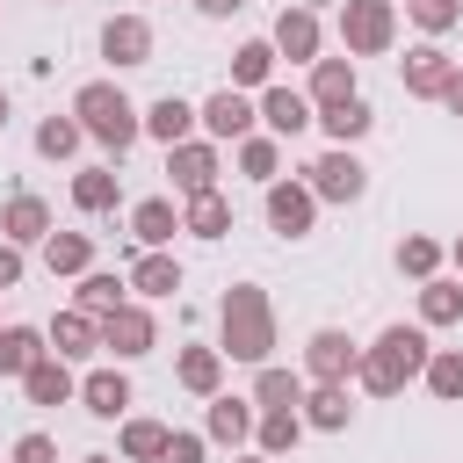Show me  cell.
I'll list each match as a JSON object with an SVG mask.
<instances>
[{
	"label": "cell",
	"mask_w": 463,
	"mask_h": 463,
	"mask_svg": "<svg viewBox=\"0 0 463 463\" xmlns=\"http://www.w3.org/2000/svg\"><path fill=\"white\" fill-rule=\"evenodd\" d=\"M181 232H195V239H224V232H232V203H224V188L181 195Z\"/></svg>",
	"instance_id": "25"
},
{
	"label": "cell",
	"mask_w": 463,
	"mask_h": 463,
	"mask_svg": "<svg viewBox=\"0 0 463 463\" xmlns=\"http://www.w3.org/2000/svg\"><path fill=\"white\" fill-rule=\"evenodd\" d=\"M174 376H181L188 398H217V391H224V354H217V347H181V354H174Z\"/></svg>",
	"instance_id": "24"
},
{
	"label": "cell",
	"mask_w": 463,
	"mask_h": 463,
	"mask_svg": "<svg viewBox=\"0 0 463 463\" xmlns=\"http://www.w3.org/2000/svg\"><path fill=\"white\" fill-rule=\"evenodd\" d=\"M318 36H326V29H318V14H311V7H282L268 43H275V58H289V65H311V58H318Z\"/></svg>",
	"instance_id": "18"
},
{
	"label": "cell",
	"mask_w": 463,
	"mask_h": 463,
	"mask_svg": "<svg viewBox=\"0 0 463 463\" xmlns=\"http://www.w3.org/2000/svg\"><path fill=\"white\" fill-rule=\"evenodd\" d=\"M80 405H87L94 420H123V412H130V376H123L116 362L87 369V376H80Z\"/></svg>",
	"instance_id": "20"
},
{
	"label": "cell",
	"mask_w": 463,
	"mask_h": 463,
	"mask_svg": "<svg viewBox=\"0 0 463 463\" xmlns=\"http://www.w3.org/2000/svg\"><path fill=\"white\" fill-rule=\"evenodd\" d=\"M297 441H304V412H297V405H275V412H260V420H253V449H260V456H275V463H282Z\"/></svg>",
	"instance_id": "27"
},
{
	"label": "cell",
	"mask_w": 463,
	"mask_h": 463,
	"mask_svg": "<svg viewBox=\"0 0 463 463\" xmlns=\"http://www.w3.org/2000/svg\"><path fill=\"white\" fill-rule=\"evenodd\" d=\"M232 152H239V174H246V181H260V188H268V181L282 174V137H268V130H253V137H239Z\"/></svg>",
	"instance_id": "33"
},
{
	"label": "cell",
	"mask_w": 463,
	"mask_h": 463,
	"mask_svg": "<svg viewBox=\"0 0 463 463\" xmlns=\"http://www.w3.org/2000/svg\"><path fill=\"white\" fill-rule=\"evenodd\" d=\"M260 203H268V224H275L282 239H311V224H318V195H311V181H297V174L282 181V174H275V181L260 188Z\"/></svg>",
	"instance_id": "8"
},
{
	"label": "cell",
	"mask_w": 463,
	"mask_h": 463,
	"mask_svg": "<svg viewBox=\"0 0 463 463\" xmlns=\"http://www.w3.org/2000/svg\"><path fill=\"white\" fill-rule=\"evenodd\" d=\"M145 137H159V145H181V137H195V101H181V94H159V101L145 109Z\"/></svg>",
	"instance_id": "28"
},
{
	"label": "cell",
	"mask_w": 463,
	"mask_h": 463,
	"mask_svg": "<svg viewBox=\"0 0 463 463\" xmlns=\"http://www.w3.org/2000/svg\"><path fill=\"white\" fill-rule=\"evenodd\" d=\"M22 275H29V253H22L14 239H0V297H7V289H22Z\"/></svg>",
	"instance_id": "44"
},
{
	"label": "cell",
	"mask_w": 463,
	"mask_h": 463,
	"mask_svg": "<svg viewBox=\"0 0 463 463\" xmlns=\"http://www.w3.org/2000/svg\"><path fill=\"white\" fill-rule=\"evenodd\" d=\"M174 232H181L174 195H145V203H130V239H137V246H166Z\"/></svg>",
	"instance_id": "26"
},
{
	"label": "cell",
	"mask_w": 463,
	"mask_h": 463,
	"mask_svg": "<svg viewBox=\"0 0 463 463\" xmlns=\"http://www.w3.org/2000/svg\"><path fill=\"white\" fill-rule=\"evenodd\" d=\"M195 123H203V137H210V145H239V137H253L260 109H253V94H246V87H232V80H224V87L195 109Z\"/></svg>",
	"instance_id": "7"
},
{
	"label": "cell",
	"mask_w": 463,
	"mask_h": 463,
	"mask_svg": "<svg viewBox=\"0 0 463 463\" xmlns=\"http://www.w3.org/2000/svg\"><path fill=\"white\" fill-rule=\"evenodd\" d=\"M268 80H275V43H268V36L239 43V51H232V87H268Z\"/></svg>",
	"instance_id": "38"
},
{
	"label": "cell",
	"mask_w": 463,
	"mask_h": 463,
	"mask_svg": "<svg viewBox=\"0 0 463 463\" xmlns=\"http://www.w3.org/2000/svg\"><path fill=\"white\" fill-rule=\"evenodd\" d=\"M232 463H275V456H260V449H253V456H232Z\"/></svg>",
	"instance_id": "48"
},
{
	"label": "cell",
	"mask_w": 463,
	"mask_h": 463,
	"mask_svg": "<svg viewBox=\"0 0 463 463\" xmlns=\"http://www.w3.org/2000/svg\"><path fill=\"white\" fill-rule=\"evenodd\" d=\"M434 101H441V109H449V116H463V65H456V72H449V80H441V94H434Z\"/></svg>",
	"instance_id": "45"
},
{
	"label": "cell",
	"mask_w": 463,
	"mask_h": 463,
	"mask_svg": "<svg viewBox=\"0 0 463 463\" xmlns=\"http://www.w3.org/2000/svg\"><path fill=\"white\" fill-rule=\"evenodd\" d=\"M43 340H51V354L87 362V354H101V318H87V311L72 304V311H58V318L43 326Z\"/></svg>",
	"instance_id": "19"
},
{
	"label": "cell",
	"mask_w": 463,
	"mask_h": 463,
	"mask_svg": "<svg viewBox=\"0 0 463 463\" xmlns=\"http://www.w3.org/2000/svg\"><path fill=\"white\" fill-rule=\"evenodd\" d=\"M101 58H109L116 72L152 65V22H145V14H109V22H101Z\"/></svg>",
	"instance_id": "10"
},
{
	"label": "cell",
	"mask_w": 463,
	"mask_h": 463,
	"mask_svg": "<svg viewBox=\"0 0 463 463\" xmlns=\"http://www.w3.org/2000/svg\"><path fill=\"white\" fill-rule=\"evenodd\" d=\"M36 354H51V340H43L36 326H0V376L22 383V369H29Z\"/></svg>",
	"instance_id": "37"
},
{
	"label": "cell",
	"mask_w": 463,
	"mask_h": 463,
	"mask_svg": "<svg viewBox=\"0 0 463 463\" xmlns=\"http://www.w3.org/2000/svg\"><path fill=\"white\" fill-rule=\"evenodd\" d=\"M123 463H159L166 449V420H145V412H123V434H116Z\"/></svg>",
	"instance_id": "30"
},
{
	"label": "cell",
	"mask_w": 463,
	"mask_h": 463,
	"mask_svg": "<svg viewBox=\"0 0 463 463\" xmlns=\"http://www.w3.org/2000/svg\"><path fill=\"white\" fill-rule=\"evenodd\" d=\"M253 420H260V412H253V398L217 391V398H210V412H203V434H210L217 449H246V441H253Z\"/></svg>",
	"instance_id": "17"
},
{
	"label": "cell",
	"mask_w": 463,
	"mask_h": 463,
	"mask_svg": "<svg viewBox=\"0 0 463 463\" xmlns=\"http://www.w3.org/2000/svg\"><path fill=\"white\" fill-rule=\"evenodd\" d=\"M304 427H318V434H340L347 420H354V398H347V383H304Z\"/></svg>",
	"instance_id": "23"
},
{
	"label": "cell",
	"mask_w": 463,
	"mask_h": 463,
	"mask_svg": "<svg viewBox=\"0 0 463 463\" xmlns=\"http://www.w3.org/2000/svg\"><path fill=\"white\" fill-rule=\"evenodd\" d=\"M7 463H58V441H51V434H36V427H29V434H22V441H14V449H7Z\"/></svg>",
	"instance_id": "43"
},
{
	"label": "cell",
	"mask_w": 463,
	"mask_h": 463,
	"mask_svg": "<svg viewBox=\"0 0 463 463\" xmlns=\"http://www.w3.org/2000/svg\"><path fill=\"white\" fill-rule=\"evenodd\" d=\"M354 362H362V340H347L340 326H318L304 340V383H354Z\"/></svg>",
	"instance_id": "9"
},
{
	"label": "cell",
	"mask_w": 463,
	"mask_h": 463,
	"mask_svg": "<svg viewBox=\"0 0 463 463\" xmlns=\"http://www.w3.org/2000/svg\"><path fill=\"white\" fill-rule=\"evenodd\" d=\"M463 318V275H427L420 282V326H456Z\"/></svg>",
	"instance_id": "31"
},
{
	"label": "cell",
	"mask_w": 463,
	"mask_h": 463,
	"mask_svg": "<svg viewBox=\"0 0 463 463\" xmlns=\"http://www.w3.org/2000/svg\"><path fill=\"white\" fill-rule=\"evenodd\" d=\"M51 232H58V217H51V203H43V195H29V188H22V195H7V203H0V239H14L22 253H29V246H43Z\"/></svg>",
	"instance_id": "13"
},
{
	"label": "cell",
	"mask_w": 463,
	"mask_h": 463,
	"mask_svg": "<svg viewBox=\"0 0 463 463\" xmlns=\"http://www.w3.org/2000/svg\"><path fill=\"white\" fill-rule=\"evenodd\" d=\"M152 347H159V318H152V304L123 297V304L101 318V354H116V362H137V354H152Z\"/></svg>",
	"instance_id": "6"
},
{
	"label": "cell",
	"mask_w": 463,
	"mask_h": 463,
	"mask_svg": "<svg viewBox=\"0 0 463 463\" xmlns=\"http://www.w3.org/2000/svg\"><path fill=\"white\" fill-rule=\"evenodd\" d=\"M123 297H130V282H123V275H101V268H87V275H80V289H72V304H80L87 318H109Z\"/></svg>",
	"instance_id": "35"
},
{
	"label": "cell",
	"mask_w": 463,
	"mask_h": 463,
	"mask_svg": "<svg viewBox=\"0 0 463 463\" xmlns=\"http://www.w3.org/2000/svg\"><path fill=\"white\" fill-rule=\"evenodd\" d=\"M0 130H7V87H0Z\"/></svg>",
	"instance_id": "49"
},
{
	"label": "cell",
	"mask_w": 463,
	"mask_h": 463,
	"mask_svg": "<svg viewBox=\"0 0 463 463\" xmlns=\"http://www.w3.org/2000/svg\"><path fill=\"white\" fill-rule=\"evenodd\" d=\"M311 109H326V101H347L354 94V58H311Z\"/></svg>",
	"instance_id": "32"
},
{
	"label": "cell",
	"mask_w": 463,
	"mask_h": 463,
	"mask_svg": "<svg viewBox=\"0 0 463 463\" xmlns=\"http://www.w3.org/2000/svg\"><path fill=\"white\" fill-rule=\"evenodd\" d=\"M166 174H174V188H181V195H203V188H217L224 159H217V145H210V137H181V145H166Z\"/></svg>",
	"instance_id": "11"
},
{
	"label": "cell",
	"mask_w": 463,
	"mask_h": 463,
	"mask_svg": "<svg viewBox=\"0 0 463 463\" xmlns=\"http://www.w3.org/2000/svg\"><path fill=\"white\" fill-rule=\"evenodd\" d=\"M80 145H87V130H80V116H72V109L36 123V152H43V159H72Z\"/></svg>",
	"instance_id": "39"
},
{
	"label": "cell",
	"mask_w": 463,
	"mask_h": 463,
	"mask_svg": "<svg viewBox=\"0 0 463 463\" xmlns=\"http://www.w3.org/2000/svg\"><path fill=\"white\" fill-rule=\"evenodd\" d=\"M43 268L51 275H87L94 268V239L87 232H51L43 239Z\"/></svg>",
	"instance_id": "34"
},
{
	"label": "cell",
	"mask_w": 463,
	"mask_h": 463,
	"mask_svg": "<svg viewBox=\"0 0 463 463\" xmlns=\"http://www.w3.org/2000/svg\"><path fill=\"white\" fill-rule=\"evenodd\" d=\"M72 116H80V130H87L109 159H123V152L145 137V109H137L116 80H87V87L72 94Z\"/></svg>",
	"instance_id": "3"
},
{
	"label": "cell",
	"mask_w": 463,
	"mask_h": 463,
	"mask_svg": "<svg viewBox=\"0 0 463 463\" xmlns=\"http://www.w3.org/2000/svg\"><path fill=\"white\" fill-rule=\"evenodd\" d=\"M405 14H412L427 36H449V29L463 22V0H405Z\"/></svg>",
	"instance_id": "41"
},
{
	"label": "cell",
	"mask_w": 463,
	"mask_h": 463,
	"mask_svg": "<svg viewBox=\"0 0 463 463\" xmlns=\"http://www.w3.org/2000/svg\"><path fill=\"white\" fill-rule=\"evenodd\" d=\"M340 43L347 58H383L398 43V0H340Z\"/></svg>",
	"instance_id": "4"
},
{
	"label": "cell",
	"mask_w": 463,
	"mask_h": 463,
	"mask_svg": "<svg viewBox=\"0 0 463 463\" xmlns=\"http://www.w3.org/2000/svg\"><path fill=\"white\" fill-rule=\"evenodd\" d=\"M253 405H260V412H275V405H304V376L282 369V362H260V369H253Z\"/></svg>",
	"instance_id": "29"
},
{
	"label": "cell",
	"mask_w": 463,
	"mask_h": 463,
	"mask_svg": "<svg viewBox=\"0 0 463 463\" xmlns=\"http://www.w3.org/2000/svg\"><path fill=\"white\" fill-rule=\"evenodd\" d=\"M22 398H29V405H72V398H80L72 362H65V354H36V362L22 369Z\"/></svg>",
	"instance_id": "16"
},
{
	"label": "cell",
	"mask_w": 463,
	"mask_h": 463,
	"mask_svg": "<svg viewBox=\"0 0 463 463\" xmlns=\"http://www.w3.org/2000/svg\"><path fill=\"white\" fill-rule=\"evenodd\" d=\"M441 239H427V232H405L398 239V275H412V282H427V275H441Z\"/></svg>",
	"instance_id": "40"
},
{
	"label": "cell",
	"mask_w": 463,
	"mask_h": 463,
	"mask_svg": "<svg viewBox=\"0 0 463 463\" xmlns=\"http://www.w3.org/2000/svg\"><path fill=\"white\" fill-rule=\"evenodd\" d=\"M217 354L246 362V369H260L275 354V304H268L260 282H232L224 289V304H217Z\"/></svg>",
	"instance_id": "1"
},
{
	"label": "cell",
	"mask_w": 463,
	"mask_h": 463,
	"mask_svg": "<svg viewBox=\"0 0 463 463\" xmlns=\"http://www.w3.org/2000/svg\"><path fill=\"white\" fill-rule=\"evenodd\" d=\"M116 203H123V174L116 166H80L72 174V210L80 217H109Z\"/></svg>",
	"instance_id": "22"
},
{
	"label": "cell",
	"mask_w": 463,
	"mask_h": 463,
	"mask_svg": "<svg viewBox=\"0 0 463 463\" xmlns=\"http://www.w3.org/2000/svg\"><path fill=\"white\" fill-rule=\"evenodd\" d=\"M449 260H456V275H463V239H456V246H449Z\"/></svg>",
	"instance_id": "47"
},
{
	"label": "cell",
	"mask_w": 463,
	"mask_h": 463,
	"mask_svg": "<svg viewBox=\"0 0 463 463\" xmlns=\"http://www.w3.org/2000/svg\"><path fill=\"white\" fill-rule=\"evenodd\" d=\"M449 72H456V58H449V51H441V43H434V36H427V43H412V51H405V58H398V87H405V94H412V101H434V94H441V80H449Z\"/></svg>",
	"instance_id": "12"
},
{
	"label": "cell",
	"mask_w": 463,
	"mask_h": 463,
	"mask_svg": "<svg viewBox=\"0 0 463 463\" xmlns=\"http://www.w3.org/2000/svg\"><path fill=\"white\" fill-rule=\"evenodd\" d=\"M253 109H260L268 137H304V130H311V116H318V109H311V94H297V87H275V80L260 87V101H253Z\"/></svg>",
	"instance_id": "15"
},
{
	"label": "cell",
	"mask_w": 463,
	"mask_h": 463,
	"mask_svg": "<svg viewBox=\"0 0 463 463\" xmlns=\"http://www.w3.org/2000/svg\"><path fill=\"white\" fill-rule=\"evenodd\" d=\"M420 383H427L441 405H463V347H434L427 369H420Z\"/></svg>",
	"instance_id": "36"
},
{
	"label": "cell",
	"mask_w": 463,
	"mask_h": 463,
	"mask_svg": "<svg viewBox=\"0 0 463 463\" xmlns=\"http://www.w3.org/2000/svg\"><path fill=\"white\" fill-rule=\"evenodd\" d=\"M311 123H318V130H326L333 145H362V137L376 130V109H369L362 94H347V101H326V109H318Z\"/></svg>",
	"instance_id": "21"
},
{
	"label": "cell",
	"mask_w": 463,
	"mask_h": 463,
	"mask_svg": "<svg viewBox=\"0 0 463 463\" xmlns=\"http://www.w3.org/2000/svg\"><path fill=\"white\" fill-rule=\"evenodd\" d=\"M239 7H246V0H195V14H203V22H232Z\"/></svg>",
	"instance_id": "46"
},
{
	"label": "cell",
	"mask_w": 463,
	"mask_h": 463,
	"mask_svg": "<svg viewBox=\"0 0 463 463\" xmlns=\"http://www.w3.org/2000/svg\"><path fill=\"white\" fill-rule=\"evenodd\" d=\"M80 463H116V456H80Z\"/></svg>",
	"instance_id": "50"
},
{
	"label": "cell",
	"mask_w": 463,
	"mask_h": 463,
	"mask_svg": "<svg viewBox=\"0 0 463 463\" xmlns=\"http://www.w3.org/2000/svg\"><path fill=\"white\" fill-rule=\"evenodd\" d=\"M210 456V434H188V427H166V449H159V463H203Z\"/></svg>",
	"instance_id": "42"
},
{
	"label": "cell",
	"mask_w": 463,
	"mask_h": 463,
	"mask_svg": "<svg viewBox=\"0 0 463 463\" xmlns=\"http://www.w3.org/2000/svg\"><path fill=\"white\" fill-rule=\"evenodd\" d=\"M123 282H130V297H137V304H166V297L181 289V260H174L166 246H145V253L123 268Z\"/></svg>",
	"instance_id": "14"
},
{
	"label": "cell",
	"mask_w": 463,
	"mask_h": 463,
	"mask_svg": "<svg viewBox=\"0 0 463 463\" xmlns=\"http://www.w3.org/2000/svg\"><path fill=\"white\" fill-rule=\"evenodd\" d=\"M304 181H311V195H318V203H362V195H369V166L354 159V145L318 152V159L304 166Z\"/></svg>",
	"instance_id": "5"
},
{
	"label": "cell",
	"mask_w": 463,
	"mask_h": 463,
	"mask_svg": "<svg viewBox=\"0 0 463 463\" xmlns=\"http://www.w3.org/2000/svg\"><path fill=\"white\" fill-rule=\"evenodd\" d=\"M427 326H383L369 347H362V362H354V383L369 391V398H398L420 369H427Z\"/></svg>",
	"instance_id": "2"
}]
</instances>
